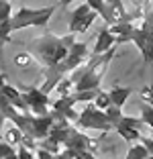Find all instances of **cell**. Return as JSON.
Instances as JSON below:
<instances>
[{
	"mask_svg": "<svg viewBox=\"0 0 153 159\" xmlns=\"http://www.w3.org/2000/svg\"><path fill=\"white\" fill-rule=\"evenodd\" d=\"M74 37L76 35H72V33L63 35V37L47 33V35H43V37H39V39L29 43V53H31L43 67H53V66H57V63H61V61L65 59L70 47L76 43Z\"/></svg>",
	"mask_w": 153,
	"mask_h": 159,
	"instance_id": "obj_1",
	"label": "cell"
},
{
	"mask_svg": "<svg viewBox=\"0 0 153 159\" xmlns=\"http://www.w3.org/2000/svg\"><path fill=\"white\" fill-rule=\"evenodd\" d=\"M114 47H110L106 53L102 55H90L88 61L80 66L78 70L72 71L70 80L74 82V92H84V90H100V84L104 75H106V70L110 66L112 57H114Z\"/></svg>",
	"mask_w": 153,
	"mask_h": 159,
	"instance_id": "obj_2",
	"label": "cell"
},
{
	"mask_svg": "<svg viewBox=\"0 0 153 159\" xmlns=\"http://www.w3.org/2000/svg\"><path fill=\"white\" fill-rule=\"evenodd\" d=\"M57 6H45V8H29V6H21L16 12L10 16V31H23L27 27H45L51 20L53 12Z\"/></svg>",
	"mask_w": 153,
	"mask_h": 159,
	"instance_id": "obj_3",
	"label": "cell"
},
{
	"mask_svg": "<svg viewBox=\"0 0 153 159\" xmlns=\"http://www.w3.org/2000/svg\"><path fill=\"white\" fill-rule=\"evenodd\" d=\"M78 129L82 131H100V133H112L114 131V126H112L110 118L106 116L104 110L96 108L92 102H86L84 110L80 112L78 120L74 122Z\"/></svg>",
	"mask_w": 153,
	"mask_h": 159,
	"instance_id": "obj_4",
	"label": "cell"
},
{
	"mask_svg": "<svg viewBox=\"0 0 153 159\" xmlns=\"http://www.w3.org/2000/svg\"><path fill=\"white\" fill-rule=\"evenodd\" d=\"M23 98L29 106V112L35 114V116H43V114L49 112L51 108V100L49 94H43L39 88H25Z\"/></svg>",
	"mask_w": 153,
	"mask_h": 159,
	"instance_id": "obj_5",
	"label": "cell"
},
{
	"mask_svg": "<svg viewBox=\"0 0 153 159\" xmlns=\"http://www.w3.org/2000/svg\"><path fill=\"white\" fill-rule=\"evenodd\" d=\"M102 20H104L106 27H110V25H114V23H123V20H131L125 4H123V0H104Z\"/></svg>",
	"mask_w": 153,
	"mask_h": 159,
	"instance_id": "obj_6",
	"label": "cell"
},
{
	"mask_svg": "<svg viewBox=\"0 0 153 159\" xmlns=\"http://www.w3.org/2000/svg\"><path fill=\"white\" fill-rule=\"evenodd\" d=\"M74 104H76V100L72 98V94L70 96H59L55 102H51L49 110H53L55 114H59V116H63V118H67L70 122H76L78 116H80V112L74 110Z\"/></svg>",
	"mask_w": 153,
	"mask_h": 159,
	"instance_id": "obj_7",
	"label": "cell"
},
{
	"mask_svg": "<svg viewBox=\"0 0 153 159\" xmlns=\"http://www.w3.org/2000/svg\"><path fill=\"white\" fill-rule=\"evenodd\" d=\"M116 45V37L110 33V29L104 27L100 29V33L96 35V43H94L92 51H90V55H102V53H106L110 47Z\"/></svg>",
	"mask_w": 153,
	"mask_h": 159,
	"instance_id": "obj_8",
	"label": "cell"
},
{
	"mask_svg": "<svg viewBox=\"0 0 153 159\" xmlns=\"http://www.w3.org/2000/svg\"><path fill=\"white\" fill-rule=\"evenodd\" d=\"M90 6L88 4H80L78 8H74L70 12V33L72 35H80V29H82V23L86 19V14L90 12Z\"/></svg>",
	"mask_w": 153,
	"mask_h": 159,
	"instance_id": "obj_9",
	"label": "cell"
},
{
	"mask_svg": "<svg viewBox=\"0 0 153 159\" xmlns=\"http://www.w3.org/2000/svg\"><path fill=\"white\" fill-rule=\"evenodd\" d=\"M0 92H2L6 98L10 100V104H12L14 108H19L21 112H29V106H27V102H25V98H23V92H19V90L14 88V86L4 84Z\"/></svg>",
	"mask_w": 153,
	"mask_h": 159,
	"instance_id": "obj_10",
	"label": "cell"
},
{
	"mask_svg": "<svg viewBox=\"0 0 153 159\" xmlns=\"http://www.w3.org/2000/svg\"><path fill=\"white\" fill-rule=\"evenodd\" d=\"M133 20H123V23H114L110 25V33L116 37V45H121V43H129V35L133 31Z\"/></svg>",
	"mask_w": 153,
	"mask_h": 159,
	"instance_id": "obj_11",
	"label": "cell"
},
{
	"mask_svg": "<svg viewBox=\"0 0 153 159\" xmlns=\"http://www.w3.org/2000/svg\"><path fill=\"white\" fill-rule=\"evenodd\" d=\"M114 133L118 137H121L125 143H137V141L141 139V131L139 129H135V126H131V125H125V122H116L114 125Z\"/></svg>",
	"mask_w": 153,
	"mask_h": 159,
	"instance_id": "obj_12",
	"label": "cell"
},
{
	"mask_svg": "<svg viewBox=\"0 0 153 159\" xmlns=\"http://www.w3.org/2000/svg\"><path fill=\"white\" fill-rule=\"evenodd\" d=\"M131 94H133V88H121V86H114V88L108 92V96H110V102L114 104V106L123 108L125 102L129 100Z\"/></svg>",
	"mask_w": 153,
	"mask_h": 159,
	"instance_id": "obj_13",
	"label": "cell"
},
{
	"mask_svg": "<svg viewBox=\"0 0 153 159\" xmlns=\"http://www.w3.org/2000/svg\"><path fill=\"white\" fill-rule=\"evenodd\" d=\"M147 157H149V151L141 141L131 143L129 149H127V155H125V159H147Z\"/></svg>",
	"mask_w": 153,
	"mask_h": 159,
	"instance_id": "obj_14",
	"label": "cell"
},
{
	"mask_svg": "<svg viewBox=\"0 0 153 159\" xmlns=\"http://www.w3.org/2000/svg\"><path fill=\"white\" fill-rule=\"evenodd\" d=\"M23 137H25V135H23V131H21L16 125H12L8 131H6L4 141H6V143H10L12 147H19V145H21V141H23Z\"/></svg>",
	"mask_w": 153,
	"mask_h": 159,
	"instance_id": "obj_15",
	"label": "cell"
},
{
	"mask_svg": "<svg viewBox=\"0 0 153 159\" xmlns=\"http://www.w3.org/2000/svg\"><path fill=\"white\" fill-rule=\"evenodd\" d=\"M55 92L59 94V96H70V94L74 92V82L70 80V75L61 78V82L55 86Z\"/></svg>",
	"mask_w": 153,
	"mask_h": 159,
	"instance_id": "obj_16",
	"label": "cell"
},
{
	"mask_svg": "<svg viewBox=\"0 0 153 159\" xmlns=\"http://www.w3.org/2000/svg\"><path fill=\"white\" fill-rule=\"evenodd\" d=\"M92 104L96 108H100V110H106L108 106H110V96H108V92H102V90H98V94H96V98L92 100Z\"/></svg>",
	"mask_w": 153,
	"mask_h": 159,
	"instance_id": "obj_17",
	"label": "cell"
},
{
	"mask_svg": "<svg viewBox=\"0 0 153 159\" xmlns=\"http://www.w3.org/2000/svg\"><path fill=\"white\" fill-rule=\"evenodd\" d=\"M98 90H84V92H72V98L76 102H92L96 98Z\"/></svg>",
	"mask_w": 153,
	"mask_h": 159,
	"instance_id": "obj_18",
	"label": "cell"
},
{
	"mask_svg": "<svg viewBox=\"0 0 153 159\" xmlns=\"http://www.w3.org/2000/svg\"><path fill=\"white\" fill-rule=\"evenodd\" d=\"M12 16V6H10V0H0V27L10 20Z\"/></svg>",
	"mask_w": 153,
	"mask_h": 159,
	"instance_id": "obj_19",
	"label": "cell"
},
{
	"mask_svg": "<svg viewBox=\"0 0 153 159\" xmlns=\"http://www.w3.org/2000/svg\"><path fill=\"white\" fill-rule=\"evenodd\" d=\"M141 120L145 122V126L153 129V106H149L147 102L141 104Z\"/></svg>",
	"mask_w": 153,
	"mask_h": 159,
	"instance_id": "obj_20",
	"label": "cell"
},
{
	"mask_svg": "<svg viewBox=\"0 0 153 159\" xmlns=\"http://www.w3.org/2000/svg\"><path fill=\"white\" fill-rule=\"evenodd\" d=\"M104 112H106V116L110 118V122H112V126L116 125V122L121 120L123 118V108H118V106H114V104H110V106L106 108V110H104Z\"/></svg>",
	"mask_w": 153,
	"mask_h": 159,
	"instance_id": "obj_21",
	"label": "cell"
},
{
	"mask_svg": "<svg viewBox=\"0 0 153 159\" xmlns=\"http://www.w3.org/2000/svg\"><path fill=\"white\" fill-rule=\"evenodd\" d=\"M33 63V55L31 53H16L14 55V66H19V67H29Z\"/></svg>",
	"mask_w": 153,
	"mask_h": 159,
	"instance_id": "obj_22",
	"label": "cell"
},
{
	"mask_svg": "<svg viewBox=\"0 0 153 159\" xmlns=\"http://www.w3.org/2000/svg\"><path fill=\"white\" fill-rule=\"evenodd\" d=\"M141 102H147L149 106H153V84H147L141 88Z\"/></svg>",
	"mask_w": 153,
	"mask_h": 159,
	"instance_id": "obj_23",
	"label": "cell"
},
{
	"mask_svg": "<svg viewBox=\"0 0 153 159\" xmlns=\"http://www.w3.org/2000/svg\"><path fill=\"white\" fill-rule=\"evenodd\" d=\"M86 4H88L92 10H96L98 16L104 14V0H86Z\"/></svg>",
	"mask_w": 153,
	"mask_h": 159,
	"instance_id": "obj_24",
	"label": "cell"
},
{
	"mask_svg": "<svg viewBox=\"0 0 153 159\" xmlns=\"http://www.w3.org/2000/svg\"><path fill=\"white\" fill-rule=\"evenodd\" d=\"M14 151H16V149H14V147L10 145V143H6V141H2V139H0V159H4L6 155L14 153Z\"/></svg>",
	"mask_w": 153,
	"mask_h": 159,
	"instance_id": "obj_25",
	"label": "cell"
},
{
	"mask_svg": "<svg viewBox=\"0 0 153 159\" xmlns=\"http://www.w3.org/2000/svg\"><path fill=\"white\" fill-rule=\"evenodd\" d=\"M16 155H19V159H35V151L27 149V147H23V145H19Z\"/></svg>",
	"mask_w": 153,
	"mask_h": 159,
	"instance_id": "obj_26",
	"label": "cell"
},
{
	"mask_svg": "<svg viewBox=\"0 0 153 159\" xmlns=\"http://www.w3.org/2000/svg\"><path fill=\"white\" fill-rule=\"evenodd\" d=\"M4 122H6V116L0 112V133H2V129H4Z\"/></svg>",
	"mask_w": 153,
	"mask_h": 159,
	"instance_id": "obj_27",
	"label": "cell"
},
{
	"mask_svg": "<svg viewBox=\"0 0 153 159\" xmlns=\"http://www.w3.org/2000/svg\"><path fill=\"white\" fill-rule=\"evenodd\" d=\"M4 84H6V74H0V90H2Z\"/></svg>",
	"mask_w": 153,
	"mask_h": 159,
	"instance_id": "obj_28",
	"label": "cell"
},
{
	"mask_svg": "<svg viewBox=\"0 0 153 159\" xmlns=\"http://www.w3.org/2000/svg\"><path fill=\"white\" fill-rule=\"evenodd\" d=\"M4 159H19V155H16V151H14V153H10V155H6Z\"/></svg>",
	"mask_w": 153,
	"mask_h": 159,
	"instance_id": "obj_29",
	"label": "cell"
},
{
	"mask_svg": "<svg viewBox=\"0 0 153 159\" xmlns=\"http://www.w3.org/2000/svg\"><path fill=\"white\" fill-rule=\"evenodd\" d=\"M72 2H74V0H59L61 6H67V4H72Z\"/></svg>",
	"mask_w": 153,
	"mask_h": 159,
	"instance_id": "obj_30",
	"label": "cell"
},
{
	"mask_svg": "<svg viewBox=\"0 0 153 159\" xmlns=\"http://www.w3.org/2000/svg\"><path fill=\"white\" fill-rule=\"evenodd\" d=\"M149 133H151V135H149V137H151V139H153V129H149Z\"/></svg>",
	"mask_w": 153,
	"mask_h": 159,
	"instance_id": "obj_31",
	"label": "cell"
},
{
	"mask_svg": "<svg viewBox=\"0 0 153 159\" xmlns=\"http://www.w3.org/2000/svg\"><path fill=\"white\" fill-rule=\"evenodd\" d=\"M147 159H153V155H149V157H147Z\"/></svg>",
	"mask_w": 153,
	"mask_h": 159,
	"instance_id": "obj_32",
	"label": "cell"
},
{
	"mask_svg": "<svg viewBox=\"0 0 153 159\" xmlns=\"http://www.w3.org/2000/svg\"><path fill=\"white\" fill-rule=\"evenodd\" d=\"M116 159H118V157H116Z\"/></svg>",
	"mask_w": 153,
	"mask_h": 159,
	"instance_id": "obj_33",
	"label": "cell"
}]
</instances>
